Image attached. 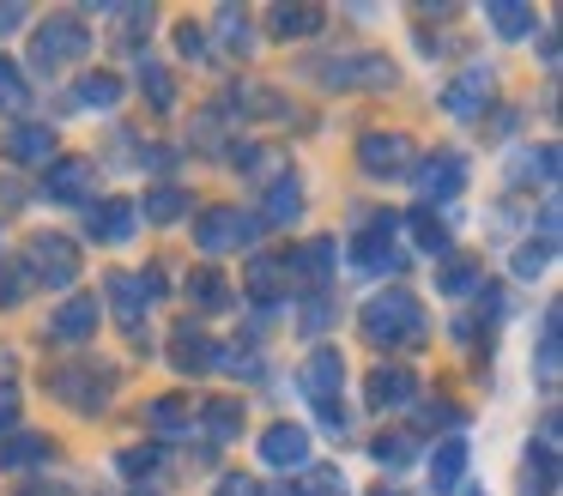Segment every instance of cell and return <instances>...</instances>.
I'll list each match as a JSON object with an SVG mask.
<instances>
[{
	"label": "cell",
	"instance_id": "cell-1",
	"mask_svg": "<svg viewBox=\"0 0 563 496\" xmlns=\"http://www.w3.org/2000/svg\"><path fill=\"white\" fill-rule=\"evenodd\" d=\"M430 327H424V302L412 297V290L388 285L382 297L364 302V339L369 345H418Z\"/></svg>",
	"mask_w": 563,
	"mask_h": 496
},
{
	"label": "cell",
	"instance_id": "cell-2",
	"mask_svg": "<svg viewBox=\"0 0 563 496\" xmlns=\"http://www.w3.org/2000/svg\"><path fill=\"white\" fill-rule=\"evenodd\" d=\"M25 273L31 278H43V285H74L79 278V249L67 236H31V249H25Z\"/></svg>",
	"mask_w": 563,
	"mask_h": 496
},
{
	"label": "cell",
	"instance_id": "cell-3",
	"mask_svg": "<svg viewBox=\"0 0 563 496\" xmlns=\"http://www.w3.org/2000/svg\"><path fill=\"white\" fill-rule=\"evenodd\" d=\"M86 48H91V36H86V24H79V12H62V19H49L37 36V73H55L62 60H79Z\"/></svg>",
	"mask_w": 563,
	"mask_h": 496
},
{
	"label": "cell",
	"instance_id": "cell-4",
	"mask_svg": "<svg viewBox=\"0 0 563 496\" xmlns=\"http://www.w3.org/2000/svg\"><path fill=\"white\" fill-rule=\"evenodd\" d=\"M195 236H200V249H207V254L243 249V242H255V218H243L236 206H212V212H200Z\"/></svg>",
	"mask_w": 563,
	"mask_h": 496
},
{
	"label": "cell",
	"instance_id": "cell-5",
	"mask_svg": "<svg viewBox=\"0 0 563 496\" xmlns=\"http://www.w3.org/2000/svg\"><path fill=\"white\" fill-rule=\"evenodd\" d=\"M394 230H400V218H394V212H382L376 224L364 230V236H352L357 266H369V273H382V266H400V249H394Z\"/></svg>",
	"mask_w": 563,
	"mask_h": 496
},
{
	"label": "cell",
	"instance_id": "cell-6",
	"mask_svg": "<svg viewBox=\"0 0 563 496\" xmlns=\"http://www.w3.org/2000/svg\"><path fill=\"white\" fill-rule=\"evenodd\" d=\"M340 382H345V357H340V351H309V363H303V394L316 399V406H333Z\"/></svg>",
	"mask_w": 563,
	"mask_h": 496
},
{
	"label": "cell",
	"instance_id": "cell-7",
	"mask_svg": "<svg viewBox=\"0 0 563 496\" xmlns=\"http://www.w3.org/2000/svg\"><path fill=\"white\" fill-rule=\"evenodd\" d=\"M98 315H103L98 297H74V302H67V309L49 321V339H55V345H86V339L98 333Z\"/></svg>",
	"mask_w": 563,
	"mask_h": 496
},
{
	"label": "cell",
	"instance_id": "cell-8",
	"mask_svg": "<svg viewBox=\"0 0 563 496\" xmlns=\"http://www.w3.org/2000/svg\"><path fill=\"white\" fill-rule=\"evenodd\" d=\"M466 188V157L461 152H437L424 164V176H418V194L424 200H449V194H461Z\"/></svg>",
	"mask_w": 563,
	"mask_h": 496
},
{
	"label": "cell",
	"instance_id": "cell-9",
	"mask_svg": "<svg viewBox=\"0 0 563 496\" xmlns=\"http://www.w3.org/2000/svg\"><path fill=\"white\" fill-rule=\"evenodd\" d=\"M261 460H267V466H303L309 460V430L303 423H273V430L261 436Z\"/></svg>",
	"mask_w": 563,
	"mask_h": 496
},
{
	"label": "cell",
	"instance_id": "cell-10",
	"mask_svg": "<svg viewBox=\"0 0 563 496\" xmlns=\"http://www.w3.org/2000/svg\"><path fill=\"white\" fill-rule=\"evenodd\" d=\"M357 157H364L369 176H394V169L412 157V145H406V133H369V140L357 145Z\"/></svg>",
	"mask_w": 563,
	"mask_h": 496
},
{
	"label": "cell",
	"instance_id": "cell-11",
	"mask_svg": "<svg viewBox=\"0 0 563 496\" xmlns=\"http://www.w3.org/2000/svg\"><path fill=\"white\" fill-rule=\"evenodd\" d=\"M412 394H418V375H412V370H388V363H382V370L369 375V406H376V411L406 406Z\"/></svg>",
	"mask_w": 563,
	"mask_h": 496
},
{
	"label": "cell",
	"instance_id": "cell-12",
	"mask_svg": "<svg viewBox=\"0 0 563 496\" xmlns=\"http://www.w3.org/2000/svg\"><path fill=\"white\" fill-rule=\"evenodd\" d=\"M91 176H98L91 157H62V164L49 169V181H43V194H49V200H79V194L91 188Z\"/></svg>",
	"mask_w": 563,
	"mask_h": 496
},
{
	"label": "cell",
	"instance_id": "cell-13",
	"mask_svg": "<svg viewBox=\"0 0 563 496\" xmlns=\"http://www.w3.org/2000/svg\"><path fill=\"white\" fill-rule=\"evenodd\" d=\"M110 309H115V321H122L128 333H140V315H146V285H140L134 273L110 278Z\"/></svg>",
	"mask_w": 563,
	"mask_h": 496
},
{
	"label": "cell",
	"instance_id": "cell-14",
	"mask_svg": "<svg viewBox=\"0 0 563 496\" xmlns=\"http://www.w3.org/2000/svg\"><path fill=\"white\" fill-rule=\"evenodd\" d=\"M91 236H98V242H128V236H134V206H128V200L91 206Z\"/></svg>",
	"mask_w": 563,
	"mask_h": 496
},
{
	"label": "cell",
	"instance_id": "cell-15",
	"mask_svg": "<svg viewBox=\"0 0 563 496\" xmlns=\"http://www.w3.org/2000/svg\"><path fill=\"white\" fill-rule=\"evenodd\" d=\"M170 363H176V375H195V370H207V363H212V345H207V333H200V327H176V339H170Z\"/></svg>",
	"mask_w": 563,
	"mask_h": 496
},
{
	"label": "cell",
	"instance_id": "cell-16",
	"mask_svg": "<svg viewBox=\"0 0 563 496\" xmlns=\"http://www.w3.org/2000/svg\"><path fill=\"white\" fill-rule=\"evenodd\" d=\"M7 157H13V164H49V157H55V133L49 128H19L13 140H7Z\"/></svg>",
	"mask_w": 563,
	"mask_h": 496
},
{
	"label": "cell",
	"instance_id": "cell-17",
	"mask_svg": "<svg viewBox=\"0 0 563 496\" xmlns=\"http://www.w3.org/2000/svg\"><path fill=\"white\" fill-rule=\"evenodd\" d=\"M461 478H466V442L449 436V442L437 448V460H430V484H437V491H454Z\"/></svg>",
	"mask_w": 563,
	"mask_h": 496
},
{
	"label": "cell",
	"instance_id": "cell-18",
	"mask_svg": "<svg viewBox=\"0 0 563 496\" xmlns=\"http://www.w3.org/2000/svg\"><path fill=\"white\" fill-rule=\"evenodd\" d=\"M316 73H321V79H333V85H345V79H364V85L394 79L388 60H328V67H316Z\"/></svg>",
	"mask_w": 563,
	"mask_h": 496
},
{
	"label": "cell",
	"instance_id": "cell-19",
	"mask_svg": "<svg viewBox=\"0 0 563 496\" xmlns=\"http://www.w3.org/2000/svg\"><path fill=\"white\" fill-rule=\"evenodd\" d=\"M200 423H207L212 436H243V399H207V406H200Z\"/></svg>",
	"mask_w": 563,
	"mask_h": 496
},
{
	"label": "cell",
	"instance_id": "cell-20",
	"mask_svg": "<svg viewBox=\"0 0 563 496\" xmlns=\"http://www.w3.org/2000/svg\"><path fill=\"white\" fill-rule=\"evenodd\" d=\"M267 24H273V36H309V31H321V7H273Z\"/></svg>",
	"mask_w": 563,
	"mask_h": 496
},
{
	"label": "cell",
	"instance_id": "cell-21",
	"mask_svg": "<svg viewBox=\"0 0 563 496\" xmlns=\"http://www.w3.org/2000/svg\"><path fill=\"white\" fill-rule=\"evenodd\" d=\"M188 297H195L200 309H224V302H231V290H224V278L212 273V266H200V273H188Z\"/></svg>",
	"mask_w": 563,
	"mask_h": 496
},
{
	"label": "cell",
	"instance_id": "cell-22",
	"mask_svg": "<svg viewBox=\"0 0 563 496\" xmlns=\"http://www.w3.org/2000/svg\"><path fill=\"white\" fill-rule=\"evenodd\" d=\"M115 97H122V79H115V73H86V79H79V103L86 109H110Z\"/></svg>",
	"mask_w": 563,
	"mask_h": 496
},
{
	"label": "cell",
	"instance_id": "cell-23",
	"mask_svg": "<svg viewBox=\"0 0 563 496\" xmlns=\"http://www.w3.org/2000/svg\"><path fill=\"white\" fill-rule=\"evenodd\" d=\"M406 224H412V242H418L424 254H449V224H442V218H430V212H412Z\"/></svg>",
	"mask_w": 563,
	"mask_h": 496
},
{
	"label": "cell",
	"instance_id": "cell-24",
	"mask_svg": "<svg viewBox=\"0 0 563 496\" xmlns=\"http://www.w3.org/2000/svg\"><path fill=\"white\" fill-rule=\"evenodd\" d=\"M539 387H558V309H545V333H539Z\"/></svg>",
	"mask_w": 563,
	"mask_h": 496
},
{
	"label": "cell",
	"instance_id": "cell-25",
	"mask_svg": "<svg viewBox=\"0 0 563 496\" xmlns=\"http://www.w3.org/2000/svg\"><path fill=\"white\" fill-rule=\"evenodd\" d=\"M485 85H490V79H485V73L473 67V73H466V79H461V85H454V91H449V109H454V115H473V109H478V103H485V97H490Z\"/></svg>",
	"mask_w": 563,
	"mask_h": 496
},
{
	"label": "cell",
	"instance_id": "cell-26",
	"mask_svg": "<svg viewBox=\"0 0 563 496\" xmlns=\"http://www.w3.org/2000/svg\"><path fill=\"white\" fill-rule=\"evenodd\" d=\"M146 423H152L158 436H183L188 406H183V399H152V406H146Z\"/></svg>",
	"mask_w": 563,
	"mask_h": 496
},
{
	"label": "cell",
	"instance_id": "cell-27",
	"mask_svg": "<svg viewBox=\"0 0 563 496\" xmlns=\"http://www.w3.org/2000/svg\"><path fill=\"white\" fill-rule=\"evenodd\" d=\"M297 206H303L297 181H273V194H267V218H273V224H291V218H297Z\"/></svg>",
	"mask_w": 563,
	"mask_h": 496
},
{
	"label": "cell",
	"instance_id": "cell-28",
	"mask_svg": "<svg viewBox=\"0 0 563 496\" xmlns=\"http://www.w3.org/2000/svg\"><path fill=\"white\" fill-rule=\"evenodd\" d=\"M49 442L43 436H13V442H0V466H25V460H43Z\"/></svg>",
	"mask_w": 563,
	"mask_h": 496
},
{
	"label": "cell",
	"instance_id": "cell-29",
	"mask_svg": "<svg viewBox=\"0 0 563 496\" xmlns=\"http://www.w3.org/2000/svg\"><path fill=\"white\" fill-rule=\"evenodd\" d=\"M369 454H376L382 466H406V460H412V436H406V430L376 436V442H369Z\"/></svg>",
	"mask_w": 563,
	"mask_h": 496
},
{
	"label": "cell",
	"instance_id": "cell-30",
	"mask_svg": "<svg viewBox=\"0 0 563 496\" xmlns=\"http://www.w3.org/2000/svg\"><path fill=\"white\" fill-rule=\"evenodd\" d=\"M25 79H19V67L7 55H0V109H25Z\"/></svg>",
	"mask_w": 563,
	"mask_h": 496
},
{
	"label": "cell",
	"instance_id": "cell-31",
	"mask_svg": "<svg viewBox=\"0 0 563 496\" xmlns=\"http://www.w3.org/2000/svg\"><path fill=\"white\" fill-rule=\"evenodd\" d=\"M183 188H158V194H146V218H152V224H170V218L176 212H183Z\"/></svg>",
	"mask_w": 563,
	"mask_h": 496
},
{
	"label": "cell",
	"instance_id": "cell-32",
	"mask_svg": "<svg viewBox=\"0 0 563 496\" xmlns=\"http://www.w3.org/2000/svg\"><path fill=\"white\" fill-rule=\"evenodd\" d=\"M219 31H224V48H231V55H243V48H249V19L236 7H219Z\"/></svg>",
	"mask_w": 563,
	"mask_h": 496
},
{
	"label": "cell",
	"instance_id": "cell-33",
	"mask_svg": "<svg viewBox=\"0 0 563 496\" xmlns=\"http://www.w3.org/2000/svg\"><path fill=\"white\" fill-rule=\"evenodd\" d=\"M437 285H442V290H449V297H466V290H473V285H478V261H454V266H449V273H442V278H437Z\"/></svg>",
	"mask_w": 563,
	"mask_h": 496
},
{
	"label": "cell",
	"instance_id": "cell-34",
	"mask_svg": "<svg viewBox=\"0 0 563 496\" xmlns=\"http://www.w3.org/2000/svg\"><path fill=\"white\" fill-rule=\"evenodd\" d=\"M328 261H333V242H309V249H303V261H297V273H303L309 285H321V273H328Z\"/></svg>",
	"mask_w": 563,
	"mask_h": 496
},
{
	"label": "cell",
	"instance_id": "cell-35",
	"mask_svg": "<svg viewBox=\"0 0 563 496\" xmlns=\"http://www.w3.org/2000/svg\"><path fill=\"white\" fill-rule=\"evenodd\" d=\"M490 24H497L503 36H521V31H533V12L527 7H490Z\"/></svg>",
	"mask_w": 563,
	"mask_h": 496
},
{
	"label": "cell",
	"instance_id": "cell-36",
	"mask_svg": "<svg viewBox=\"0 0 563 496\" xmlns=\"http://www.w3.org/2000/svg\"><path fill=\"white\" fill-rule=\"evenodd\" d=\"M249 290H255L261 302L279 297V261H255V273H249Z\"/></svg>",
	"mask_w": 563,
	"mask_h": 496
},
{
	"label": "cell",
	"instance_id": "cell-37",
	"mask_svg": "<svg viewBox=\"0 0 563 496\" xmlns=\"http://www.w3.org/2000/svg\"><path fill=\"white\" fill-rule=\"evenodd\" d=\"M303 496H345V478H340L333 466H316V472L303 478Z\"/></svg>",
	"mask_w": 563,
	"mask_h": 496
},
{
	"label": "cell",
	"instance_id": "cell-38",
	"mask_svg": "<svg viewBox=\"0 0 563 496\" xmlns=\"http://www.w3.org/2000/svg\"><path fill=\"white\" fill-rule=\"evenodd\" d=\"M19 297H25V273L19 266H0V309H13Z\"/></svg>",
	"mask_w": 563,
	"mask_h": 496
},
{
	"label": "cell",
	"instance_id": "cell-39",
	"mask_svg": "<svg viewBox=\"0 0 563 496\" xmlns=\"http://www.w3.org/2000/svg\"><path fill=\"white\" fill-rule=\"evenodd\" d=\"M176 48H183L188 60H200L207 55V31H200V24H183V31H176Z\"/></svg>",
	"mask_w": 563,
	"mask_h": 496
},
{
	"label": "cell",
	"instance_id": "cell-40",
	"mask_svg": "<svg viewBox=\"0 0 563 496\" xmlns=\"http://www.w3.org/2000/svg\"><path fill=\"white\" fill-rule=\"evenodd\" d=\"M146 85H152V103H158V109H170V103H176V85H170V73H158V67H152V73H146Z\"/></svg>",
	"mask_w": 563,
	"mask_h": 496
},
{
	"label": "cell",
	"instance_id": "cell-41",
	"mask_svg": "<svg viewBox=\"0 0 563 496\" xmlns=\"http://www.w3.org/2000/svg\"><path fill=\"white\" fill-rule=\"evenodd\" d=\"M219 496H261V484L243 478V472H231V478H219Z\"/></svg>",
	"mask_w": 563,
	"mask_h": 496
},
{
	"label": "cell",
	"instance_id": "cell-42",
	"mask_svg": "<svg viewBox=\"0 0 563 496\" xmlns=\"http://www.w3.org/2000/svg\"><path fill=\"white\" fill-rule=\"evenodd\" d=\"M539 266H545V249H521V254H515V273H521V278H533Z\"/></svg>",
	"mask_w": 563,
	"mask_h": 496
},
{
	"label": "cell",
	"instance_id": "cell-43",
	"mask_svg": "<svg viewBox=\"0 0 563 496\" xmlns=\"http://www.w3.org/2000/svg\"><path fill=\"white\" fill-rule=\"evenodd\" d=\"M140 466H152V448H146V454H140V448H128V454H122V472H140Z\"/></svg>",
	"mask_w": 563,
	"mask_h": 496
},
{
	"label": "cell",
	"instance_id": "cell-44",
	"mask_svg": "<svg viewBox=\"0 0 563 496\" xmlns=\"http://www.w3.org/2000/svg\"><path fill=\"white\" fill-rule=\"evenodd\" d=\"M13 411H19V394L13 387H0V418H13Z\"/></svg>",
	"mask_w": 563,
	"mask_h": 496
},
{
	"label": "cell",
	"instance_id": "cell-45",
	"mask_svg": "<svg viewBox=\"0 0 563 496\" xmlns=\"http://www.w3.org/2000/svg\"><path fill=\"white\" fill-rule=\"evenodd\" d=\"M19 19H25V12H19V7H7V12H0V31H13Z\"/></svg>",
	"mask_w": 563,
	"mask_h": 496
},
{
	"label": "cell",
	"instance_id": "cell-46",
	"mask_svg": "<svg viewBox=\"0 0 563 496\" xmlns=\"http://www.w3.org/2000/svg\"><path fill=\"white\" fill-rule=\"evenodd\" d=\"M13 188H19V181H0V206H19V194H13Z\"/></svg>",
	"mask_w": 563,
	"mask_h": 496
},
{
	"label": "cell",
	"instance_id": "cell-47",
	"mask_svg": "<svg viewBox=\"0 0 563 496\" xmlns=\"http://www.w3.org/2000/svg\"><path fill=\"white\" fill-rule=\"evenodd\" d=\"M376 496H400V491H376Z\"/></svg>",
	"mask_w": 563,
	"mask_h": 496
}]
</instances>
